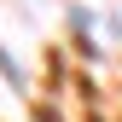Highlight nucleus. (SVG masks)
Masks as SVG:
<instances>
[]
</instances>
